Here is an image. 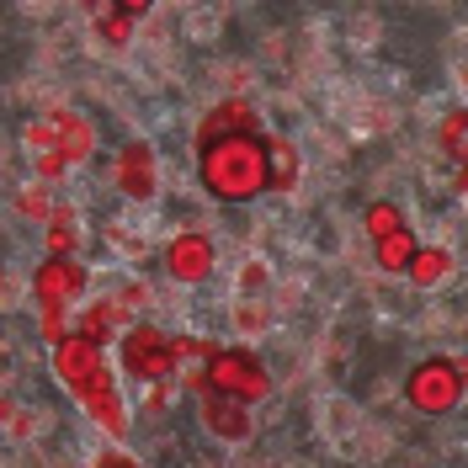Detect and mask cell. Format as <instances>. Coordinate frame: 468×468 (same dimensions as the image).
<instances>
[{
    "instance_id": "obj_1",
    "label": "cell",
    "mask_w": 468,
    "mask_h": 468,
    "mask_svg": "<svg viewBox=\"0 0 468 468\" xmlns=\"http://www.w3.org/2000/svg\"><path fill=\"white\" fill-rule=\"evenodd\" d=\"M197 176L218 203H250L266 192V128L261 133H218L197 144Z\"/></svg>"
},
{
    "instance_id": "obj_2",
    "label": "cell",
    "mask_w": 468,
    "mask_h": 468,
    "mask_svg": "<svg viewBox=\"0 0 468 468\" xmlns=\"http://www.w3.org/2000/svg\"><path fill=\"white\" fill-rule=\"evenodd\" d=\"M203 388L250 410L261 399H271V373H266V362L250 346H213V356L203 362Z\"/></svg>"
},
{
    "instance_id": "obj_3",
    "label": "cell",
    "mask_w": 468,
    "mask_h": 468,
    "mask_svg": "<svg viewBox=\"0 0 468 468\" xmlns=\"http://www.w3.org/2000/svg\"><path fill=\"white\" fill-rule=\"evenodd\" d=\"M117 362H122V373L133 383H171L176 378V356H171V335L160 330V324H128L122 335H117Z\"/></svg>"
},
{
    "instance_id": "obj_4",
    "label": "cell",
    "mask_w": 468,
    "mask_h": 468,
    "mask_svg": "<svg viewBox=\"0 0 468 468\" xmlns=\"http://www.w3.org/2000/svg\"><path fill=\"white\" fill-rule=\"evenodd\" d=\"M405 399L420 415H447L463 399V356H426L405 378Z\"/></svg>"
},
{
    "instance_id": "obj_5",
    "label": "cell",
    "mask_w": 468,
    "mask_h": 468,
    "mask_svg": "<svg viewBox=\"0 0 468 468\" xmlns=\"http://www.w3.org/2000/svg\"><path fill=\"white\" fill-rule=\"evenodd\" d=\"M27 292H32V303H64V309H75L90 292V266L80 256H43L37 271L27 277Z\"/></svg>"
},
{
    "instance_id": "obj_6",
    "label": "cell",
    "mask_w": 468,
    "mask_h": 468,
    "mask_svg": "<svg viewBox=\"0 0 468 468\" xmlns=\"http://www.w3.org/2000/svg\"><path fill=\"white\" fill-rule=\"evenodd\" d=\"M112 181H117V192H122L128 203H149V197L160 192V160H154V144H149V139H128V144L117 149V160H112Z\"/></svg>"
},
{
    "instance_id": "obj_7",
    "label": "cell",
    "mask_w": 468,
    "mask_h": 468,
    "mask_svg": "<svg viewBox=\"0 0 468 468\" xmlns=\"http://www.w3.org/2000/svg\"><path fill=\"white\" fill-rule=\"evenodd\" d=\"M75 405H80L90 420L107 431V441L128 437V405H122V388H117L112 367H101L90 383H80V388H75Z\"/></svg>"
},
{
    "instance_id": "obj_8",
    "label": "cell",
    "mask_w": 468,
    "mask_h": 468,
    "mask_svg": "<svg viewBox=\"0 0 468 468\" xmlns=\"http://www.w3.org/2000/svg\"><path fill=\"white\" fill-rule=\"evenodd\" d=\"M165 271H171L176 282H186V288H197V282H207L213 277V266H218V256H213V239H207L203 229H181L171 234V245H165Z\"/></svg>"
},
{
    "instance_id": "obj_9",
    "label": "cell",
    "mask_w": 468,
    "mask_h": 468,
    "mask_svg": "<svg viewBox=\"0 0 468 468\" xmlns=\"http://www.w3.org/2000/svg\"><path fill=\"white\" fill-rule=\"evenodd\" d=\"M48 362H54V373L64 378V388L75 394L80 383H90L101 367H107V351L90 346L86 335H75V330H69V335H58L54 346H48Z\"/></svg>"
},
{
    "instance_id": "obj_10",
    "label": "cell",
    "mask_w": 468,
    "mask_h": 468,
    "mask_svg": "<svg viewBox=\"0 0 468 468\" xmlns=\"http://www.w3.org/2000/svg\"><path fill=\"white\" fill-rule=\"evenodd\" d=\"M54 122V149L64 165H86L90 154H96V122L86 112H75V107H54L48 112Z\"/></svg>"
},
{
    "instance_id": "obj_11",
    "label": "cell",
    "mask_w": 468,
    "mask_h": 468,
    "mask_svg": "<svg viewBox=\"0 0 468 468\" xmlns=\"http://www.w3.org/2000/svg\"><path fill=\"white\" fill-rule=\"evenodd\" d=\"M197 415H203V426L218 441H245L250 431H256L250 410L234 405V399H224V394H213V388H197Z\"/></svg>"
},
{
    "instance_id": "obj_12",
    "label": "cell",
    "mask_w": 468,
    "mask_h": 468,
    "mask_svg": "<svg viewBox=\"0 0 468 468\" xmlns=\"http://www.w3.org/2000/svg\"><path fill=\"white\" fill-rule=\"evenodd\" d=\"M128 324H139L122 303H117V292H101L96 303H86L80 309V320H75V335H86L90 346H107V341H117Z\"/></svg>"
},
{
    "instance_id": "obj_13",
    "label": "cell",
    "mask_w": 468,
    "mask_h": 468,
    "mask_svg": "<svg viewBox=\"0 0 468 468\" xmlns=\"http://www.w3.org/2000/svg\"><path fill=\"white\" fill-rule=\"evenodd\" d=\"M218 133H261V117H256V107H250L245 96H224L213 112H203L192 144H207V139H218Z\"/></svg>"
},
{
    "instance_id": "obj_14",
    "label": "cell",
    "mask_w": 468,
    "mask_h": 468,
    "mask_svg": "<svg viewBox=\"0 0 468 468\" xmlns=\"http://www.w3.org/2000/svg\"><path fill=\"white\" fill-rule=\"evenodd\" d=\"M292 186H298V144L266 133V192H292Z\"/></svg>"
},
{
    "instance_id": "obj_15",
    "label": "cell",
    "mask_w": 468,
    "mask_h": 468,
    "mask_svg": "<svg viewBox=\"0 0 468 468\" xmlns=\"http://www.w3.org/2000/svg\"><path fill=\"white\" fill-rule=\"evenodd\" d=\"M405 277L415 282V288H437V282H447V277H452V250H447V245H415Z\"/></svg>"
},
{
    "instance_id": "obj_16",
    "label": "cell",
    "mask_w": 468,
    "mask_h": 468,
    "mask_svg": "<svg viewBox=\"0 0 468 468\" xmlns=\"http://www.w3.org/2000/svg\"><path fill=\"white\" fill-rule=\"evenodd\" d=\"M43 229H48V256H80V239L86 234H80V213L69 203H54Z\"/></svg>"
},
{
    "instance_id": "obj_17",
    "label": "cell",
    "mask_w": 468,
    "mask_h": 468,
    "mask_svg": "<svg viewBox=\"0 0 468 468\" xmlns=\"http://www.w3.org/2000/svg\"><path fill=\"white\" fill-rule=\"evenodd\" d=\"M410 256H415V234H410V229L388 234V239H373V261H378L383 271H394V277H405Z\"/></svg>"
},
{
    "instance_id": "obj_18",
    "label": "cell",
    "mask_w": 468,
    "mask_h": 468,
    "mask_svg": "<svg viewBox=\"0 0 468 468\" xmlns=\"http://www.w3.org/2000/svg\"><path fill=\"white\" fill-rule=\"evenodd\" d=\"M362 224H367V234H373V239H388V234L410 229V224H405V207H399V203H367Z\"/></svg>"
},
{
    "instance_id": "obj_19",
    "label": "cell",
    "mask_w": 468,
    "mask_h": 468,
    "mask_svg": "<svg viewBox=\"0 0 468 468\" xmlns=\"http://www.w3.org/2000/svg\"><path fill=\"white\" fill-rule=\"evenodd\" d=\"M463 128H468V112L463 107H452V112L441 117V128H437V144L452 154V165L463 171Z\"/></svg>"
},
{
    "instance_id": "obj_20",
    "label": "cell",
    "mask_w": 468,
    "mask_h": 468,
    "mask_svg": "<svg viewBox=\"0 0 468 468\" xmlns=\"http://www.w3.org/2000/svg\"><path fill=\"white\" fill-rule=\"evenodd\" d=\"M96 37H101V43H112V48H128V37H133V22H128L117 5H107V11L96 5Z\"/></svg>"
},
{
    "instance_id": "obj_21",
    "label": "cell",
    "mask_w": 468,
    "mask_h": 468,
    "mask_svg": "<svg viewBox=\"0 0 468 468\" xmlns=\"http://www.w3.org/2000/svg\"><path fill=\"white\" fill-rule=\"evenodd\" d=\"M266 324H271V303H261V298L234 303V330H239V335H261Z\"/></svg>"
},
{
    "instance_id": "obj_22",
    "label": "cell",
    "mask_w": 468,
    "mask_h": 468,
    "mask_svg": "<svg viewBox=\"0 0 468 468\" xmlns=\"http://www.w3.org/2000/svg\"><path fill=\"white\" fill-rule=\"evenodd\" d=\"M16 213H22V218H37V224H48V213H54L48 186H43V181H37V186H22V192H16Z\"/></svg>"
},
{
    "instance_id": "obj_23",
    "label": "cell",
    "mask_w": 468,
    "mask_h": 468,
    "mask_svg": "<svg viewBox=\"0 0 468 468\" xmlns=\"http://www.w3.org/2000/svg\"><path fill=\"white\" fill-rule=\"evenodd\" d=\"M37 324H43V341L54 346L58 335H69V309L64 303H37Z\"/></svg>"
},
{
    "instance_id": "obj_24",
    "label": "cell",
    "mask_w": 468,
    "mask_h": 468,
    "mask_svg": "<svg viewBox=\"0 0 468 468\" xmlns=\"http://www.w3.org/2000/svg\"><path fill=\"white\" fill-rule=\"evenodd\" d=\"M22 144H27L32 154H58V149H54V122H48V117H37V122H27Z\"/></svg>"
},
{
    "instance_id": "obj_25",
    "label": "cell",
    "mask_w": 468,
    "mask_h": 468,
    "mask_svg": "<svg viewBox=\"0 0 468 468\" xmlns=\"http://www.w3.org/2000/svg\"><path fill=\"white\" fill-rule=\"evenodd\" d=\"M171 394H176V378H171V383H149V394H144V415H160V410L171 405Z\"/></svg>"
},
{
    "instance_id": "obj_26",
    "label": "cell",
    "mask_w": 468,
    "mask_h": 468,
    "mask_svg": "<svg viewBox=\"0 0 468 468\" xmlns=\"http://www.w3.org/2000/svg\"><path fill=\"white\" fill-rule=\"evenodd\" d=\"M90 468H139L128 452H117V447H101L96 458H90Z\"/></svg>"
},
{
    "instance_id": "obj_27",
    "label": "cell",
    "mask_w": 468,
    "mask_h": 468,
    "mask_svg": "<svg viewBox=\"0 0 468 468\" xmlns=\"http://www.w3.org/2000/svg\"><path fill=\"white\" fill-rule=\"evenodd\" d=\"M239 288H245V292H261V288H266V266L250 261L245 271H239Z\"/></svg>"
},
{
    "instance_id": "obj_28",
    "label": "cell",
    "mask_w": 468,
    "mask_h": 468,
    "mask_svg": "<svg viewBox=\"0 0 468 468\" xmlns=\"http://www.w3.org/2000/svg\"><path fill=\"white\" fill-rule=\"evenodd\" d=\"M117 11H122L128 22H139V16H149V0H117Z\"/></svg>"
},
{
    "instance_id": "obj_29",
    "label": "cell",
    "mask_w": 468,
    "mask_h": 468,
    "mask_svg": "<svg viewBox=\"0 0 468 468\" xmlns=\"http://www.w3.org/2000/svg\"><path fill=\"white\" fill-rule=\"evenodd\" d=\"M11 415H16V410H11V399H0V420H11Z\"/></svg>"
}]
</instances>
